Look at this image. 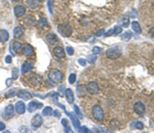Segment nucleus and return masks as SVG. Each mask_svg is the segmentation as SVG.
<instances>
[{
	"label": "nucleus",
	"instance_id": "39",
	"mask_svg": "<svg viewBox=\"0 0 154 133\" xmlns=\"http://www.w3.org/2000/svg\"><path fill=\"white\" fill-rule=\"evenodd\" d=\"M66 51H67V53H68L69 55H73V53H74L73 48H72V47H70V46H68V47H67Z\"/></svg>",
	"mask_w": 154,
	"mask_h": 133
},
{
	"label": "nucleus",
	"instance_id": "32",
	"mask_svg": "<svg viewBox=\"0 0 154 133\" xmlns=\"http://www.w3.org/2000/svg\"><path fill=\"white\" fill-rule=\"evenodd\" d=\"M131 34L129 32H125L123 35H122L121 37V39L123 40V41H129V39H131Z\"/></svg>",
	"mask_w": 154,
	"mask_h": 133
},
{
	"label": "nucleus",
	"instance_id": "49",
	"mask_svg": "<svg viewBox=\"0 0 154 133\" xmlns=\"http://www.w3.org/2000/svg\"><path fill=\"white\" fill-rule=\"evenodd\" d=\"M62 124L64 125V127L68 126V120H67V119H63L62 120Z\"/></svg>",
	"mask_w": 154,
	"mask_h": 133
},
{
	"label": "nucleus",
	"instance_id": "9",
	"mask_svg": "<svg viewBox=\"0 0 154 133\" xmlns=\"http://www.w3.org/2000/svg\"><path fill=\"white\" fill-rule=\"evenodd\" d=\"M14 12L16 18H22L26 14V7L23 5H16L14 8Z\"/></svg>",
	"mask_w": 154,
	"mask_h": 133
},
{
	"label": "nucleus",
	"instance_id": "29",
	"mask_svg": "<svg viewBox=\"0 0 154 133\" xmlns=\"http://www.w3.org/2000/svg\"><path fill=\"white\" fill-rule=\"evenodd\" d=\"M144 125L141 123V122H133V124L131 125V128H136V129H143Z\"/></svg>",
	"mask_w": 154,
	"mask_h": 133
},
{
	"label": "nucleus",
	"instance_id": "12",
	"mask_svg": "<svg viewBox=\"0 0 154 133\" xmlns=\"http://www.w3.org/2000/svg\"><path fill=\"white\" fill-rule=\"evenodd\" d=\"M42 107H43V105H42L41 102L33 100L28 105V111H29L30 113H32V112H35L36 110H38V109H41Z\"/></svg>",
	"mask_w": 154,
	"mask_h": 133
},
{
	"label": "nucleus",
	"instance_id": "46",
	"mask_svg": "<svg viewBox=\"0 0 154 133\" xmlns=\"http://www.w3.org/2000/svg\"><path fill=\"white\" fill-rule=\"evenodd\" d=\"M111 35H113V29H111V30H109L107 33H105V36H106V37L111 36Z\"/></svg>",
	"mask_w": 154,
	"mask_h": 133
},
{
	"label": "nucleus",
	"instance_id": "19",
	"mask_svg": "<svg viewBox=\"0 0 154 133\" xmlns=\"http://www.w3.org/2000/svg\"><path fill=\"white\" fill-rule=\"evenodd\" d=\"M65 96H66L67 101L69 103H72L74 101V93L72 91V89H70V88L65 90Z\"/></svg>",
	"mask_w": 154,
	"mask_h": 133
},
{
	"label": "nucleus",
	"instance_id": "6",
	"mask_svg": "<svg viewBox=\"0 0 154 133\" xmlns=\"http://www.w3.org/2000/svg\"><path fill=\"white\" fill-rule=\"evenodd\" d=\"M99 85H98L97 82H94V81H90V82L88 83L86 85V91L90 94H97L99 93Z\"/></svg>",
	"mask_w": 154,
	"mask_h": 133
},
{
	"label": "nucleus",
	"instance_id": "33",
	"mask_svg": "<svg viewBox=\"0 0 154 133\" xmlns=\"http://www.w3.org/2000/svg\"><path fill=\"white\" fill-rule=\"evenodd\" d=\"M102 52H103V49L101 47H99V46H96V47L92 48V53L94 54H99V53H102Z\"/></svg>",
	"mask_w": 154,
	"mask_h": 133
},
{
	"label": "nucleus",
	"instance_id": "1",
	"mask_svg": "<svg viewBox=\"0 0 154 133\" xmlns=\"http://www.w3.org/2000/svg\"><path fill=\"white\" fill-rule=\"evenodd\" d=\"M57 32L63 37H69L72 34V28L69 24L62 23L60 25H57Z\"/></svg>",
	"mask_w": 154,
	"mask_h": 133
},
{
	"label": "nucleus",
	"instance_id": "30",
	"mask_svg": "<svg viewBox=\"0 0 154 133\" xmlns=\"http://www.w3.org/2000/svg\"><path fill=\"white\" fill-rule=\"evenodd\" d=\"M16 94V89H10L8 92H6V93H5V97H6V98H9V97H14Z\"/></svg>",
	"mask_w": 154,
	"mask_h": 133
},
{
	"label": "nucleus",
	"instance_id": "41",
	"mask_svg": "<svg viewBox=\"0 0 154 133\" xmlns=\"http://www.w3.org/2000/svg\"><path fill=\"white\" fill-rule=\"evenodd\" d=\"M12 80H14V79H7V80H6V82H5V83H6V86H12Z\"/></svg>",
	"mask_w": 154,
	"mask_h": 133
},
{
	"label": "nucleus",
	"instance_id": "38",
	"mask_svg": "<svg viewBox=\"0 0 154 133\" xmlns=\"http://www.w3.org/2000/svg\"><path fill=\"white\" fill-rule=\"evenodd\" d=\"M49 96L53 99H57L59 98V93H57V92H51V93L49 94Z\"/></svg>",
	"mask_w": 154,
	"mask_h": 133
},
{
	"label": "nucleus",
	"instance_id": "7",
	"mask_svg": "<svg viewBox=\"0 0 154 133\" xmlns=\"http://www.w3.org/2000/svg\"><path fill=\"white\" fill-rule=\"evenodd\" d=\"M28 80H29L30 84L33 85V86H39L42 83V77L40 75H38V74H32Z\"/></svg>",
	"mask_w": 154,
	"mask_h": 133
},
{
	"label": "nucleus",
	"instance_id": "15",
	"mask_svg": "<svg viewBox=\"0 0 154 133\" xmlns=\"http://www.w3.org/2000/svg\"><path fill=\"white\" fill-rule=\"evenodd\" d=\"M14 110H16V114H18V115H23L26 111V105L23 102V101H18V102L16 103Z\"/></svg>",
	"mask_w": 154,
	"mask_h": 133
},
{
	"label": "nucleus",
	"instance_id": "16",
	"mask_svg": "<svg viewBox=\"0 0 154 133\" xmlns=\"http://www.w3.org/2000/svg\"><path fill=\"white\" fill-rule=\"evenodd\" d=\"M24 24H25L27 27H33V26L36 25V18L33 16H28L27 18L24 20Z\"/></svg>",
	"mask_w": 154,
	"mask_h": 133
},
{
	"label": "nucleus",
	"instance_id": "14",
	"mask_svg": "<svg viewBox=\"0 0 154 133\" xmlns=\"http://www.w3.org/2000/svg\"><path fill=\"white\" fill-rule=\"evenodd\" d=\"M65 112H66V114H67V116L71 119V121H72V124L74 125V128H76V129H79L80 128V122H79V120L76 118V116L74 115V114H72V113H69V112H67L66 110H65Z\"/></svg>",
	"mask_w": 154,
	"mask_h": 133
},
{
	"label": "nucleus",
	"instance_id": "5",
	"mask_svg": "<svg viewBox=\"0 0 154 133\" xmlns=\"http://www.w3.org/2000/svg\"><path fill=\"white\" fill-rule=\"evenodd\" d=\"M14 112H16V110H14V107L12 106V105H8V106L5 107L4 110H3L2 117L4 118L5 120L12 119V118L14 116Z\"/></svg>",
	"mask_w": 154,
	"mask_h": 133
},
{
	"label": "nucleus",
	"instance_id": "44",
	"mask_svg": "<svg viewBox=\"0 0 154 133\" xmlns=\"http://www.w3.org/2000/svg\"><path fill=\"white\" fill-rule=\"evenodd\" d=\"M5 62H6L7 64H10V62H12V56H10V55H7L6 58H5Z\"/></svg>",
	"mask_w": 154,
	"mask_h": 133
},
{
	"label": "nucleus",
	"instance_id": "11",
	"mask_svg": "<svg viewBox=\"0 0 154 133\" xmlns=\"http://www.w3.org/2000/svg\"><path fill=\"white\" fill-rule=\"evenodd\" d=\"M53 55L57 58H64L66 56V52H65L64 48L61 47V46H55V48H53Z\"/></svg>",
	"mask_w": 154,
	"mask_h": 133
},
{
	"label": "nucleus",
	"instance_id": "42",
	"mask_svg": "<svg viewBox=\"0 0 154 133\" xmlns=\"http://www.w3.org/2000/svg\"><path fill=\"white\" fill-rule=\"evenodd\" d=\"M47 5H49V10L51 14H53V8H51V0H49V2H47Z\"/></svg>",
	"mask_w": 154,
	"mask_h": 133
},
{
	"label": "nucleus",
	"instance_id": "27",
	"mask_svg": "<svg viewBox=\"0 0 154 133\" xmlns=\"http://www.w3.org/2000/svg\"><path fill=\"white\" fill-rule=\"evenodd\" d=\"M37 27L39 28L40 30H42V29H44L45 27H47V20H46V18H41V20L38 22V24H37Z\"/></svg>",
	"mask_w": 154,
	"mask_h": 133
},
{
	"label": "nucleus",
	"instance_id": "35",
	"mask_svg": "<svg viewBox=\"0 0 154 133\" xmlns=\"http://www.w3.org/2000/svg\"><path fill=\"white\" fill-rule=\"evenodd\" d=\"M76 81V75L75 74H71L69 76V83L70 84H74V82Z\"/></svg>",
	"mask_w": 154,
	"mask_h": 133
},
{
	"label": "nucleus",
	"instance_id": "10",
	"mask_svg": "<svg viewBox=\"0 0 154 133\" xmlns=\"http://www.w3.org/2000/svg\"><path fill=\"white\" fill-rule=\"evenodd\" d=\"M32 126L34 127V128H39L40 126L42 125V123H43V119H42L41 115H39V114H37V115H35L34 117L32 118Z\"/></svg>",
	"mask_w": 154,
	"mask_h": 133
},
{
	"label": "nucleus",
	"instance_id": "17",
	"mask_svg": "<svg viewBox=\"0 0 154 133\" xmlns=\"http://www.w3.org/2000/svg\"><path fill=\"white\" fill-rule=\"evenodd\" d=\"M23 53L25 56H32L34 54V50H33V47L29 44L25 45L23 47Z\"/></svg>",
	"mask_w": 154,
	"mask_h": 133
},
{
	"label": "nucleus",
	"instance_id": "3",
	"mask_svg": "<svg viewBox=\"0 0 154 133\" xmlns=\"http://www.w3.org/2000/svg\"><path fill=\"white\" fill-rule=\"evenodd\" d=\"M122 51L119 47H113V48H110L106 51V56L110 60H116L121 55Z\"/></svg>",
	"mask_w": 154,
	"mask_h": 133
},
{
	"label": "nucleus",
	"instance_id": "4",
	"mask_svg": "<svg viewBox=\"0 0 154 133\" xmlns=\"http://www.w3.org/2000/svg\"><path fill=\"white\" fill-rule=\"evenodd\" d=\"M92 116L97 121L101 122L104 119V111L99 105H94L92 107Z\"/></svg>",
	"mask_w": 154,
	"mask_h": 133
},
{
	"label": "nucleus",
	"instance_id": "50",
	"mask_svg": "<svg viewBox=\"0 0 154 133\" xmlns=\"http://www.w3.org/2000/svg\"><path fill=\"white\" fill-rule=\"evenodd\" d=\"M103 34H104V30H101L96 34V36H101V35H103Z\"/></svg>",
	"mask_w": 154,
	"mask_h": 133
},
{
	"label": "nucleus",
	"instance_id": "23",
	"mask_svg": "<svg viewBox=\"0 0 154 133\" xmlns=\"http://www.w3.org/2000/svg\"><path fill=\"white\" fill-rule=\"evenodd\" d=\"M26 3H27V5L29 7H30L31 9H36L39 7V0H27L26 1Z\"/></svg>",
	"mask_w": 154,
	"mask_h": 133
},
{
	"label": "nucleus",
	"instance_id": "43",
	"mask_svg": "<svg viewBox=\"0 0 154 133\" xmlns=\"http://www.w3.org/2000/svg\"><path fill=\"white\" fill-rule=\"evenodd\" d=\"M53 116H55V118H60L61 117V113L60 112H57V111H55V112H53Z\"/></svg>",
	"mask_w": 154,
	"mask_h": 133
},
{
	"label": "nucleus",
	"instance_id": "52",
	"mask_svg": "<svg viewBox=\"0 0 154 133\" xmlns=\"http://www.w3.org/2000/svg\"><path fill=\"white\" fill-rule=\"evenodd\" d=\"M12 1H14V2H18V1H21V0H12Z\"/></svg>",
	"mask_w": 154,
	"mask_h": 133
},
{
	"label": "nucleus",
	"instance_id": "8",
	"mask_svg": "<svg viewBox=\"0 0 154 133\" xmlns=\"http://www.w3.org/2000/svg\"><path fill=\"white\" fill-rule=\"evenodd\" d=\"M133 110H135L137 115H139V116H144V114H145V112H146L145 106H144V103L141 102V101H137V102L133 105Z\"/></svg>",
	"mask_w": 154,
	"mask_h": 133
},
{
	"label": "nucleus",
	"instance_id": "2",
	"mask_svg": "<svg viewBox=\"0 0 154 133\" xmlns=\"http://www.w3.org/2000/svg\"><path fill=\"white\" fill-rule=\"evenodd\" d=\"M49 78L51 82L53 83H61L64 79V75L61 71L59 70H51L49 72Z\"/></svg>",
	"mask_w": 154,
	"mask_h": 133
},
{
	"label": "nucleus",
	"instance_id": "13",
	"mask_svg": "<svg viewBox=\"0 0 154 133\" xmlns=\"http://www.w3.org/2000/svg\"><path fill=\"white\" fill-rule=\"evenodd\" d=\"M45 39H46V41L49 42V44H51V45H55V44H57V42L60 41L59 37H57V34H55V33H49V34L46 35Z\"/></svg>",
	"mask_w": 154,
	"mask_h": 133
},
{
	"label": "nucleus",
	"instance_id": "53",
	"mask_svg": "<svg viewBox=\"0 0 154 133\" xmlns=\"http://www.w3.org/2000/svg\"><path fill=\"white\" fill-rule=\"evenodd\" d=\"M44 0H39V2H43Z\"/></svg>",
	"mask_w": 154,
	"mask_h": 133
},
{
	"label": "nucleus",
	"instance_id": "26",
	"mask_svg": "<svg viewBox=\"0 0 154 133\" xmlns=\"http://www.w3.org/2000/svg\"><path fill=\"white\" fill-rule=\"evenodd\" d=\"M131 28H133V30L136 33H139V34H140V33L142 32V29H141L140 24H139L138 22H133V23H131Z\"/></svg>",
	"mask_w": 154,
	"mask_h": 133
},
{
	"label": "nucleus",
	"instance_id": "31",
	"mask_svg": "<svg viewBox=\"0 0 154 133\" xmlns=\"http://www.w3.org/2000/svg\"><path fill=\"white\" fill-rule=\"evenodd\" d=\"M12 78L14 79V80H16V79L18 78V68H14V69H12Z\"/></svg>",
	"mask_w": 154,
	"mask_h": 133
},
{
	"label": "nucleus",
	"instance_id": "25",
	"mask_svg": "<svg viewBox=\"0 0 154 133\" xmlns=\"http://www.w3.org/2000/svg\"><path fill=\"white\" fill-rule=\"evenodd\" d=\"M86 93V87H84L83 85H79L78 87H77V94H78V96L82 97L85 95Z\"/></svg>",
	"mask_w": 154,
	"mask_h": 133
},
{
	"label": "nucleus",
	"instance_id": "24",
	"mask_svg": "<svg viewBox=\"0 0 154 133\" xmlns=\"http://www.w3.org/2000/svg\"><path fill=\"white\" fill-rule=\"evenodd\" d=\"M9 39V34L6 30H0V42H6Z\"/></svg>",
	"mask_w": 154,
	"mask_h": 133
},
{
	"label": "nucleus",
	"instance_id": "20",
	"mask_svg": "<svg viewBox=\"0 0 154 133\" xmlns=\"http://www.w3.org/2000/svg\"><path fill=\"white\" fill-rule=\"evenodd\" d=\"M32 68H33V62H24V64H22V73L23 74L28 73V72H30L31 70H32Z\"/></svg>",
	"mask_w": 154,
	"mask_h": 133
},
{
	"label": "nucleus",
	"instance_id": "51",
	"mask_svg": "<svg viewBox=\"0 0 154 133\" xmlns=\"http://www.w3.org/2000/svg\"><path fill=\"white\" fill-rule=\"evenodd\" d=\"M46 84H47V86H51V87H53V84H51V83H49V81L46 82Z\"/></svg>",
	"mask_w": 154,
	"mask_h": 133
},
{
	"label": "nucleus",
	"instance_id": "34",
	"mask_svg": "<svg viewBox=\"0 0 154 133\" xmlns=\"http://www.w3.org/2000/svg\"><path fill=\"white\" fill-rule=\"evenodd\" d=\"M122 29L121 27H119V26H116V27L113 29V35H119L120 33H121Z\"/></svg>",
	"mask_w": 154,
	"mask_h": 133
},
{
	"label": "nucleus",
	"instance_id": "28",
	"mask_svg": "<svg viewBox=\"0 0 154 133\" xmlns=\"http://www.w3.org/2000/svg\"><path fill=\"white\" fill-rule=\"evenodd\" d=\"M53 109L51 107H45V108L42 110V115L43 116H51L53 115Z\"/></svg>",
	"mask_w": 154,
	"mask_h": 133
},
{
	"label": "nucleus",
	"instance_id": "37",
	"mask_svg": "<svg viewBox=\"0 0 154 133\" xmlns=\"http://www.w3.org/2000/svg\"><path fill=\"white\" fill-rule=\"evenodd\" d=\"M96 60H97V56H96V55H90V58H88V62H90V64H94V62H96Z\"/></svg>",
	"mask_w": 154,
	"mask_h": 133
},
{
	"label": "nucleus",
	"instance_id": "21",
	"mask_svg": "<svg viewBox=\"0 0 154 133\" xmlns=\"http://www.w3.org/2000/svg\"><path fill=\"white\" fill-rule=\"evenodd\" d=\"M12 51H14V52L20 53L22 50H23V45H22L18 41H14V43L12 44Z\"/></svg>",
	"mask_w": 154,
	"mask_h": 133
},
{
	"label": "nucleus",
	"instance_id": "45",
	"mask_svg": "<svg viewBox=\"0 0 154 133\" xmlns=\"http://www.w3.org/2000/svg\"><path fill=\"white\" fill-rule=\"evenodd\" d=\"M79 129H80V130H79L80 132H90V131H88V129L86 128V127H80Z\"/></svg>",
	"mask_w": 154,
	"mask_h": 133
},
{
	"label": "nucleus",
	"instance_id": "48",
	"mask_svg": "<svg viewBox=\"0 0 154 133\" xmlns=\"http://www.w3.org/2000/svg\"><path fill=\"white\" fill-rule=\"evenodd\" d=\"M149 35H150V36H151V37H153V38H154V27H153V28H151V29H150V30H149Z\"/></svg>",
	"mask_w": 154,
	"mask_h": 133
},
{
	"label": "nucleus",
	"instance_id": "40",
	"mask_svg": "<svg viewBox=\"0 0 154 133\" xmlns=\"http://www.w3.org/2000/svg\"><path fill=\"white\" fill-rule=\"evenodd\" d=\"M78 62H79V64H81V66H85V64H86V60H82V58H79Z\"/></svg>",
	"mask_w": 154,
	"mask_h": 133
},
{
	"label": "nucleus",
	"instance_id": "36",
	"mask_svg": "<svg viewBox=\"0 0 154 133\" xmlns=\"http://www.w3.org/2000/svg\"><path fill=\"white\" fill-rule=\"evenodd\" d=\"M74 111H75L76 115L78 116L79 118H82V114H81V112H80V110H79L78 107H77V106H74Z\"/></svg>",
	"mask_w": 154,
	"mask_h": 133
},
{
	"label": "nucleus",
	"instance_id": "22",
	"mask_svg": "<svg viewBox=\"0 0 154 133\" xmlns=\"http://www.w3.org/2000/svg\"><path fill=\"white\" fill-rule=\"evenodd\" d=\"M24 35V29L23 27H16L14 29V38H16V39H18V38H21L22 36Z\"/></svg>",
	"mask_w": 154,
	"mask_h": 133
},
{
	"label": "nucleus",
	"instance_id": "18",
	"mask_svg": "<svg viewBox=\"0 0 154 133\" xmlns=\"http://www.w3.org/2000/svg\"><path fill=\"white\" fill-rule=\"evenodd\" d=\"M16 94H18V97H20L22 99H25V100H28V99H30L32 97L30 92L26 91V90H20Z\"/></svg>",
	"mask_w": 154,
	"mask_h": 133
},
{
	"label": "nucleus",
	"instance_id": "47",
	"mask_svg": "<svg viewBox=\"0 0 154 133\" xmlns=\"http://www.w3.org/2000/svg\"><path fill=\"white\" fill-rule=\"evenodd\" d=\"M5 129V124L3 122H0V131H2Z\"/></svg>",
	"mask_w": 154,
	"mask_h": 133
}]
</instances>
